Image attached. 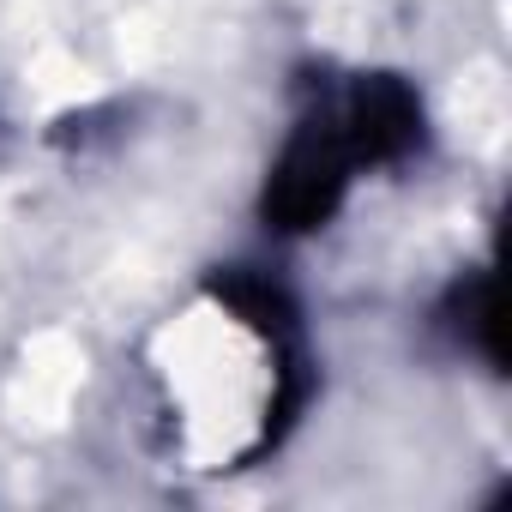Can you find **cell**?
Masks as SVG:
<instances>
[{
    "label": "cell",
    "instance_id": "obj_1",
    "mask_svg": "<svg viewBox=\"0 0 512 512\" xmlns=\"http://www.w3.org/2000/svg\"><path fill=\"white\" fill-rule=\"evenodd\" d=\"M344 181H350V151H344V133H338V115H308L296 127V139L284 145V157L272 163V181L260 193V211L272 229L284 235H302V229H320L338 199H344Z\"/></svg>",
    "mask_w": 512,
    "mask_h": 512
},
{
    "label": "cell",
    "instance_id": "obj_2",
    "mask_svg": "<svg viewBox=\"0 0 512 512\" xmlns=\"http://www.w3.org/2000/svg\"><path fill=\"white\" fill-rule=\"evenodd\" d=\"M338 133H344L350 163H398L422 145V103L398 73H368L344 97Z\"/></svg>",
    "mask_w": 512,
    "mask_h": 512
},
{
    "label": "cell",
    "instance_id": "obj_3",
    "mask_svg": "<svg viewBox=\"0 0 512 512\" xmlns=\"http://www.w3.org/2000/svg\"><path fill=\"white\" fill-rule=\"evenodd\" d=\"M211 296L241 320V326H253L260 338H272V344H296V302L272 284V278H253V272H223L217 284H211Z\"/></svg>",
    "mask_w": 512,
    "mask_h": 512
}]
</instances>
